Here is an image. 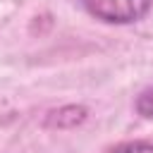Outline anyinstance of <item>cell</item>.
<instances>
[{
    "label": "cell",
    "mask_w": 153,
    "mask_h": 153,
    "mask_svg": "<svg viewBox=\"0 0 153 153\" xmlns=\"http://www.w3.org/2000/svg\"><path fill=\"white\" fill-rule=\"evenodd\" d=\"M134 108H136V112H139V115H143V117H151V120H153V84H151V86H146V88L136 96Z\"/></svg>",
    "instance_id": "4"
},
{
    "label": "cell",
    "mask_w": 153,
    "mask_h": 153,
    "mask_svg": "<svg viewBox=\"0 0 153 153\" xmlns=\"http://www.w3.org/2000/svg\"><path fill=\"white\" fill-rule=\"evenodd\" d=\"M84 10L103 24H134L143 19L153 0H81Z\"/></svg>",
    "instance_id": "1"
},
{
    "label": "cell",
    "mask_w": 153,
    "mask_h": 153,
    "mask_svg": "<svg viewBox=\"0 0 153 153\" xmlns=\"http://www.w3.org/2000/svg\"><path fill=\"white\" fill-rule=\"evenodd\" d=\"M86 117H88V110L84 105H62V108L50 110L45 115V127H53V129H72V127H79Z\"/></svg>",
    "instance_id": "2"
},
{
    "label": "cell",
    "mask_w": 153,
    "mask_h": 153,
    "mask_svg": "<svg viewBox=\"0 0 153 153\" xmlns=\"http://www.w3.org/2000/svg\"><path fill=\"white\" fill-rule=\"evenodd\" d=\"M105 153H153V141H143V139L122 141V143H115L112 148H108Z\"/></svg>",
    "instance_id": "3"
}]
</instances>
